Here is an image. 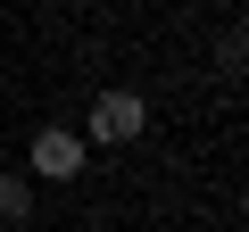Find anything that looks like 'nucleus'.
Listing matches in <instances>:
<instances>
[{"label":"nucleus","mask_w":249,"mask_h":232,"mask_svg":"<svg viewBox=\"0 0 249 232\" xmlns=\"http://www.w3.org/2000/svg\"><path fill=\"white\" fill-rule=\"evenodd\" d=\"M25 166H34V182H75V174H83V133L42 125V133H34V149H25Z\"/></svg>","instance_id":"f03ea898"},{"label":"nucleus","mask_w":249,"mask_h":232,"mask_svg":"<svg viewBox=\"0 0 249 232\" xmlns=\"http://www.w3.org/2000/svg\"><path fill=\"white\" fill-rule=\"evenodd\" d=\"M142 125H150L142 91H100V99H91V116H83V133H91V141H108V149L142 141Z\"/></svg>","instance_id":"f257e3e1"},{"label":"nucleus","mask_w":249,"mask_h":232,"mask_svg":"<svg viewBox=\"0 0 249 232\" xmlns=\"http://www.w3.org/2000/svg\"><path fill=\"white\" fill-rule=\"evenodd\" d=\"M34 215V174H0V224H25Z\"/></svg>","instance_id":"7ed1b4c3"}]
</instances>
